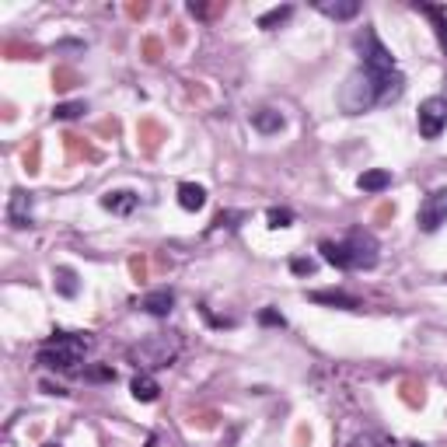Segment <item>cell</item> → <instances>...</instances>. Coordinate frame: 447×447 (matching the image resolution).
Here are the masks:
<instances>
[{
  "label": "cell",
  "instance_id": "4fadbf2b",
  "mask_svg": "<svg viewBox=\"0 0 447 447\" xmlns=\"http://www.w3.org/2000/svg\"><path fill=\"white\" fill-rule=\"evenodd\" d=\"M315 7H318L325 18H335V21H350V18L360 14V4H357V0H318Z\"/></svg>",
  "mask_w": 447,
  "mask_h": 447
},
{
  "label": "cell",
  "instance_id": "d4e9b609",
  "mask_svg": "<svg viewBox=\"0 0 447 447\" xmlns=\"http://www.w3.org/2000/svg\"><path fill=\"white\" fill-rule=\"evenodd\" d=\"M290 14H293V7H290V4H284V7H273V11H266V14L259 18V28L273 32L276 25H284V21H290Z\"/></svg>",
  "mask_w": 447,
  "mask_h": 447
},
{
  "label": "cell",
  "instance_id": "f35d334b",
  "mask_svg": "<svg viewBox=\"0 0 447 447\" xmlns=\"http://www.w3.org/2000/svg\"><path fill=\"white\" fill-rule=\"evenodd\" d=\"M84 49V42H60L56 45V53H81Z\"/></svg>",
  "mask_w": 447,
  "mask_h": 447
},
{
  "label": "cell",
  "instance_id": "44dd1931",
  "mask_svg": "<svg viewBox=\"0 0 447 447\" xmlns=\"http://www.w3.org/2000/svg\"><path fill=\"white\" fill-rule=\"evenodd\" d=\"M81 81V74L74 70V67H67V63H60L56 70H53V91H74Z\"/></svg>",
  "mask_w": 447,
  "mask_h": 447
},
{
  "label": "cell",
  "instance_id": "4316f807",
  "mask_svg": "<svg viewBox=\"0 0 447 447\" xmlns=\"http://www.w3.org/2000/svg\"><path fill=\"white\" fill-rule=\"evenodd\" d=\"M87 112V105L84 102H60L56 109H53V119H77Z\"/></svg>",
  "mask_w": 447,
  "mask_h": 447
},
{
  "label": "cell",
  "instance_id": "e0dca14e",
  "mask_svg": "<svg viewBox=\"0 0 447 447\" xmlns=\"http://www.w3.org/2000/svg\"><path fill=\"white\" fill-rule=\"evenodd\" d=\"M129 392H133L136 402H158V395H161V388H158V381L151 374H136L133 384H129Z\"/></svg>",
  "mask_w": 447,
  "mask_h": 447
},
{
  "label": "cell",
  "instance_id": "ffe728a7",
  "mask_svg": "<svg viewBox=\"0 0 447 447\" xmlns=\"http://www.w3.org/2000/svg\"><path fill=\"white\" fill-rule=\"evenodd\" d=\"M399 399L406 402V406H412V409H419L423 402H426V384L423 381H402V388H399Z\"/></svg>",
  "mask_w": 447,
  "mask_h": 447
},
{
  "label": "cell",
  "instance_id": "e575fe53",
  "mask_svg": "<svg viewBox=\"0 0 447 447\" xmlns=\"http://www.w3.org/2000/svg\"><path fill=\"white\" fill-rule=\"evenodd\" d=\"M87 381H116V370L112 367H95V370H87Z\"/></svg>",
  "mask_w": 447,
  "mask_h": 447
},
{
  "label": "cell",
  "instance_id": "d6986e66",
  "mask_svg": "<svg viewBox=\"0 0 447 447\" xmlns=\"http://www.w3.org/2000/svg\"><path fill=\"white\" fill-rule=\"evenodd\" d=\"M357 185H360L364 193H381V189L392 185V175H388L384 168H370V171H364V175L357 178Z\"/></svg>",
  "mask_w": 447,
  "mask_h": 447
},
{
  "label": "cell",
  "instance_id": "cb8c5ba5",
  "mask_svg": "<svg viewBox=\"0 0 447 447\" xmlns=\"http://www.w3.org/2000/svg\"><path fill=\"white\" fill-rule=\"evenodd\" d=\"M185 11H189L193 18H200V21H210V18L224 14V11H227V4H224V0H220V4H200V0H189V4H185Z\"/></svg>",
  "mask_w": 447,
  "mask_h": 447
},
{
  "label": "cell",
  "instance_id": "52a82bcc",
  "mask_svg": "<svg viewBox=\"0 0 447 447\" xmlns=\"http://www.w3.org/2000/svg\"><path fill=\"white\" fill-rule=\"evenodd\" d=\"M416 224H419L423 235H433L437 227H444L447 224V189H433V193L419 203Z\"/></svg>",
  "mask_w": 447,
  "mask_h": 447
},
{
  "label": "cell",
  "instance_id": "5b68a950",
  "mask_svg": "<svg viewBox=\"0 0 447 447\" xmlns=\"http://www.w3.org/2000/svg\"><path fill=\"white\" fill-rule=\"evenodd\" d=\"M357 53H360V67H370V70H395V60H392V53L381 45L377 39V32L374 28H364L360 36H357Z\"/></svg>",
  "mask_w": 447,
  "mask_h": 447
},
{
  "label": "cell",
  "instance_id": "ba28073f",
  "mask_svg": "<svg viewBox=\"0 0 447 447\" xmlns=\"http://www.w3.org/2000/svg\"><path fill=\"white\" fill-rule=\"evenodd\" d=\"M168 140V129H164L158 119H140L136 122V144H140V151L144 154H158L161 151V144Z\"/></svg>",
  "mask_w": 447,
  "mask_h": 447
},
{
  "label": "cell",
  "instance_id": "83f0119b",
  "mask_svg": "<svg viewBox=\"0 0 447 447\" xmlns=\"http://www.w3.org/2000/svg\"><path fill=\"white\" fill-rule=\"evenodd\" d=\"M140 56H144L147 63H158V60L164 56V42L158 39V36H147V39H144V49H140Z\"/></svg>",
  "mask_w": 447,
  "mask_h": 447
},
{
  "label": "cell",
  "instance_id": "2e32d148",
  "mask_svg": "<svg viewBox=\"0 0 447 447\" xmlns=\"http://www.w3.org/2000/svg\"><path fill=\"white\" fill-rule=\"evenodd\" d=\"M178 206L189 210V213L203 210L206 206V189L203 185H196V182H182V185H178Z\"/></svg>",
  "mask_w": 447,
  "mask_h": 447
},
{
  "label": "cell",
  "instance_id": "7bdbcfd3",
  "mask_svg": "<svg viewBox=\"0 0 447 447\" xmlns=\"http://www.w3.org/2000/svg\"><path fill=\"white\" fill-rule=\"evenodd\" d=\"M42 447H60V444H42Z\"/></svg>",
  "mask_w": 447,
  "mask_h": 447
},
{
  "label": "cell",
  "instance_id": "8d00e7d4",
  "mask_svg": "<svg viewBox=\"0 0 447 447\" xmlns=\"http://www.w3.org/2000/svg\"><path fill=\"white\" fill-rule=\"evenodd\" d=\"M98 133H102V136H119V122H116V119L98 122Z\"/></svg>",
  "mask_w": 447,
  "mask_h": 447
},
{
  "label": "cell",
  "instance_id": "603a6c76",
  "mask_svg": "<svg viewBox=\"0 0 447 447\" xmlns=\"http://www.w3.org/2000/svg\"><path fill=\"white\" fill-rule=\"evenodd\" d=\"M21 164H25L28 175H39L42 171V140L39 136L28 140V147H25V154H21Z\"/></svg>",
  "mask_w": 447,
  "mask_h": 447
},
{
  "label": "cell",
  "instance_id": "5bb4252c",
  "mask_svg": "<svg viewBox=\"0 0 447 447\" xmlns=\"http://www.w3.org/2000/svg\"><path fill=\"white\" fill-rule=\"evenodd\" d=\"M136 203H140V196H136V193H129V189H116V193H105V196H102V206H105V210H112V213H119V217L133 213Z\"/></svg>",
  "mask_w": 447,
  "mask_h": 447
},
{
  "label": "cell",
  "instance_id": "1f68e13d",
  "mask_svg": "<svg viewBox=\"0 0 447 447\" xmlns=\"http://www.w3.org/2000/svg\"><path fill=\"white\" fill-rule=\"evenodd\" d=\"M290 269H293L297 276H311V273L318 269V262H315V259H293V262H290Z\"/></svg>",
  "mask_w": 447,
  "mask_h": 447
},
{
  "label": "cell",
  "instance_id": "74e56055",
  "mask_svg": "<svg viewBox=\"0 0 447 447\" xmlns=\"http://www.w3.org/2000/svg\"><path fill=\"white\" fill-rule=\"evenodd\" d=\"M126 14L129 18H147V4L140 0V4H126Z\"/></svg>",
  "mask_w": 447,
  "mask_h": 447
},
{
  "label": "cell",
  "instance_id": "7c38bea8",
  "mask_svg": "<svg viewBox=\"0 0 447 447\" xmlns=\"http://www.w3.org/2000/svg\"><path fill=\"white\" fill-rule=\"evenodd\" d=\"M412 7L433 21L437 42H441V49H444V56H447V7H441V4H412Z\"/></svg>",
  "mask_w": 447,
  "mask_h": 447
},
{
  "label": "cell",
  "instance_id": "60d3db41",
  "mask_svg": "<svg viewBox=\"0 0 447 447\" xmlns=\"http://www.w3.org/2000/svg\"><path fill=\"white\" fill-rule=\"evenodd\" d=\"M171 39L178 42V45H182V42H185V32H182V25H178V21H175V25H171Z\"/></svg>",
  "mask_w": 447,
  "mask_h": 447
},
{
  "label": "cell",
  "instance_id": "d6a6232c",
  "mask_svg": "<svg viewBox=\"0 0 447 447\" xmlns=\"http://www.w3.org/2000/svg\"><path fill=\"white\" fill-rule=\"evenodd\" d=\"M189 423H193V426H200V430H210V426H217V412H196Z\"/></svg>",
  "mask_w": 447,
  "mask_h": 447
},
{
  "label": "cell",
  "instance_id": "d590c367",
  "mask_svg": "<svg viewBox=\"0 0 447 447\" xmlns=\"http://www.w3.org/2000/svg\"><path fill=\"white\" fill-rule=\"evenodd\" d=\"M259 322H262V325H280V328H284V315H280V311H273V308H266V311L259 315Z\"/></svg>",
  "mask_w": 447,
  "mask_h": 447
},
{
  "label": "cell",
  "instance_id": "f6af8a7d",
  "mask_svg": "<svg viewBox=\"0 0 447 447\" xmlns=\"http://www.w3.org/2000/svg\"><path fill=\"white\" fill-rule=\"evenodd\" d=\"M384 447H395V444H384Z\"/></svg>",
  "mask_w": 447,
  "mask_h": 447
},
{
  "label": "cell",
  "instance_id": "6da1fadb",
  "mask_svg": "<svg viewBox=\"0 0 447 447\" xmlns=\"http://www.w3.org/2000/svg\"><path fill=\"white\" fill-rule=\"evenodd\" d=\"M406 87V77L399 70H370V67H357L343 87H339V109L346 116H360V112H370L374 105L381 102H392L399 98Z\"/></svg>",
  "mask_w": 447,
  "mask_h": 447
},
{
  "label": "cell",
  "instance_id": "9a60e30c",
  "mask_svg": "<svg viewBox=\"0 0 447 447\" xmlns=\"http://www.w3.org/2000/svg\"><path fill=\"white\" fill-rule=\"evenodd\" d=\"M311 301L315 304H328V308H343V311H357L360 308V301L350 297V293H343V290H315Z\"/></svg>",
  "mask_w": 447,
  "mask_h": 447
},
{
  "label": "cell",
  "instance_id": "ab89813d",
  "mask_svg": "<svg viewBox=\"0 0 447 447\" xmlns=\"http://www.w3.org/2000/svg\"><path fill=\"white\" fill-rule=\"evenodd\" d=\"M42 392H45V395H67V388H60V384H49V381L42 384Z\"/></svg>",
  "mask_w": 447,
  "mask_h": 447
},
{
  "label": "cell",
  "instance_id": "7402d4cb",
  "mask_svg": "<svg viewBox=\"0 0 447 447\" xmlns=\"http://www.w3.org/2000/svg\"><path fill=\"white\" fill-rule=\"evenodd\" d=\"M53 286H56L63 297H77V273L67 269V266H60V269L53 273Z\"/></svg>",
  "mask_w": 447,
  "mask_h": 447
},
{
  "label": "cell",
  "instance_id": "3957f363",
  "mask_svg": "<svg viewBox=\"0 0 447 447\" xmlns=\"http://www.w3.org/2000/svg\"><path fill=\"white\" fill-rule=\"evenodd\" d=\"M91 343L95 339L87 332H60L39 350V364L45 370H74L84 353L91 350Z\"/></svg>",
  "mask_w": 447,
  "mask_h": 447
},
{
  "label": "cell",
  "instance_id": "b9f144b4",
  "mask_svg": "<svg viewBox=\"0 0 447 447\" xmlns=\"http://www.w3.org/2000/svg\"><path fill=\"white\" fill-rule=\"evenodd\" d=\"M441 98H444V102H447V77H444V95H441Z\"/></svg>",
  "mask_w": 447,
  "mask_h": 447
},
{
  "label": "cell",
  "instance_id": "8992f818",
  "mask_svg": "<svg viewBox=\"0 0 447 447\" xmlns=\"http://www.w3.org/2000/svg\"><path fill=\"white\" fill-rule=\"evenodd\" d=\"M416 122H419V136L423 140H437L447 129V102L444 98H426L416 112Z\"/></svg>",
  "mask_w": 447,
  "mask_h": 447
},
{
  "label": "cell",
  "instance_id": "484cf974",
  "mask_svg": "<svg viewBox=\"0 0 447 447\" xmlns=\"http://www.w3.org/2000/svg\"><path fill=\"white\" fill-rule=\"evenodd\" d=\"M4 53H7V60H39L42 56L39 45H25V42H7Z\"/></svg>",
  "mask_w": 447,
  "mask_h": 447
},
{
  "label": "cell",
  "instance_id": "4dcf8cb0",
  "mask_svg": "<svg viewBox=\"0 0 447 447\" xmlns=\"http://www.w3.org/2000/svg\"><path fill=\"white\" fill-rule=\"evenodd\" d=\"M235 220H244V213H231V210H220V213L213 217V231H220V227H235Z\"/></svg>",
  "mask_w": 447,
  "mask_h": 447
},
{
  "label": "cell",
  "instance_id": "8fae6325",
  "mask_svg": "<svg viewBox=\"0 0 447 447\" xmlns=\"http://www.w3.org/2000/svg\"><path fill=\"white\" fill-rule=\"evenodd\" d=\"M140 308L147 311V315H154V318H164V315H171V308H175V293L161 286V290H151L144 301H140Z\"/></svg>",
  "mask_w": 447,
  "mask_h": 447
},
{
  "label": "cell",
  "instance_id": "836d02e7",
  "mask_svg": "<svg viewBox=\"0 0 447 447\" xmlns=\"http://www.w3.org/2000/svg\"><path fill=\"white\" fill-rule=\"evenodd\" d=\"M392 217H395V203H381L374 210V224H388Z\"/></svg>",
  "mask_w": 447,
  "mask_h": 447
},
{
  "label": "cell",
  "instance_id": "9c48e42d",
  "mask_svg": "<svg viewBox=\"0 0 447 447\" xmlns=\"http://www.w3.org/2000/svg\"><path fill=\"white\" fill-rule=\"evenodd\" d=\"M7 224L11 227H32V193L14 189L7 203Z\"/></svg>",
  "mask_w": 447,
  "mask_h": 447
},
{
  "label": "cell",
  "instance_id": "ac0fdd59",
  "mask_svg": "<svg viewBox=\"0 0 447 447\" xmlns=\"http://www.w3.org/2000/svg\"><path fill=\"white\" fill-rule=\"evenodd\" d=\"M284 112H276V109H259V112H252V126L259 129V133H280L284 129Z\"/></svg>",
  "mask_w": 447,
  "mask_h": 447
},
{
  "label": "cell",
  "instance_id": "f1b7e54d",
  "mask_svg": "<svg viewBox=\"0 0 447 447\" xmlns=\"http://www.w3.org/2000/svg\"><path fill=\"white\" fill-rule=\"evenodd\" d=\"M266 220H269L273 231H280V227H290V224H293V213H290V210H280V206H273V210L266 213Z\"/></svg>",
  "mask_w": 447,
  "mask_h": 447
},
{
  "label": "cell",
  "instance_id": "30bf717a",
  "mask_svg": "<svg viewBox=\"0 0 447 447\" xmlns=\"http://www.w3.org/2000/svg\"><path fill=\"white\" fill-rule=\"evenodd\" d=\"M63 147H67V161H102V151L77 133H63Z\"/></svg>",
  "mask_w": 447,
  "mask_h": 447
},
{
  "label": "cell",
  "instance_id": "ee69618b",
  "mask_svg": "<svg viewBox=\"0 0 447 447\" xmlns=\"http://www.w3.org/2000/svg\"><path fill=\"white\" fill-rule=\"evenodd\" d=\"M412 447H423V444H412Z\"/></svg>",
  "mask_w": 447,
  "mask_h": 447
},
{
  "label": "cell",
  "instance_id": "7a4b0ae2",
  "mask_svg": "<svg viewBox=\"0 0 447 447\" xmlns=\"http://www.w3.org/2000/svg\"><path fill=\"white\" fill-rule=\"evenodd\" d=\"M322 259L335 269H370L377 266V238L367 231H350L346 242H322Z\"/></svg>",
  "mask_w": 447,
  "mask_h": 447
},
{
  "label": "cell",
  "instance_id": "f546056e",
  "mask_svg": "<svg viewBox=\"0 0 447 447\" xmlns=\"http://www.w3.org/2000/svg\"><path fill=\"white\" fill-rule=\"evenodd\" d=\"M129 273H133L136 284H144L147 280V259L144 255H129Z\"/></svg>",
  "mask_w": 447,
  "mask_h": 447
},
{
  "label": "cell",
  "instance_id": "277c9868",
  "mask_svg": "<svg viewBox=\"0 0 447 447\" xmlns=\"http://www.w3.org/2000/svg\"><path fill=\"white\" fill-rule=\"evenodd\" d=\"M178 350H182V343H178V339L154 335V339H147V343L133 346V350H129V360H133L136 367H144V370H151V367H171V360L178 357Z\"/></svg>",
  "mask_w": 447,
  "mask_h": 447
}]
</instances>
